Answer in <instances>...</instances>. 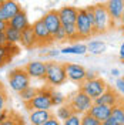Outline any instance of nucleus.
I'll return each mask as SVG.
<instances>
[{
    "label": "nucleus",
    "instance_id": "nucleus-1",
    "mask_svg": "<svg viewBox=\"0 0 124 125\" xmlns=\"http://www.w3.org/2000/svg\"><path fill=\"white\" fill-rule=\"evenodd\" d=\"M93 11H94V36L104 34L116 26L113 23L104 3L93 4Z\"/></svg>",
    "mask_w": 124,
    "mask_h": 125
},
{
    "label": "nucleus",
    "instance_id": "nucleus-2",
    "mask_svg": "<svg viewBox=\"0 0 124 125\" xmlns=\"http://www.w3.org/2000/svg\"><path fill=\"white\" fill-rule=\"evenodd\" d=\"M49 85L57 87L63 85L67 81V75H66V70H64V64L63 62H56L50 61L47 62V71H46V78H44Z\"/></svg>",
    "mask_w": 124,
    "mask_h": 125
},
{
    "label": "nucleus",
    "instance_id": "nucleus-3",
    "mask_svg": "<svg viewBox=\"0 0 124 125\" xmlns=\"http://www.w3.org/2000/svg\"><path fill=\"white\" fill-rule=\"evenodd\" d=\"M67 104L71 107V109H73L74 114L84 115V114H87V112L90 111V108L93 107L94 101L87 95V94H84L80 88H78L76 93H73L69 97V102H67Z\"/></svg>",
    "mask_w": 124,
    "mask_h": 125
},
{
    "label": "nucleus",
    "instance_id": "nucleus-4",
    "mask_svg": "<svg viewBox=\"0 0 124 125\" xmlns=\"http://www.w3.org/2000/svg\"><path fill=\"white\" fill-rule=\"evenodd\" d=\"M76 29H77L78 39L80 40H87L94 36V23L91 21L90 16L87 14L86 7L78 9L77 20H76Z\"/></svg>",
    "mask_w": 124,
    "mask_h": 125
},
{
    "label": "nucleus",
    "instance_id": "nucleus-5",
    "mask_svg": "<svg viewBox=\"0 0 124 125\" xmlns=\"http://www.w3.org/2000/svg\"><path fill=\"white\" fill-rule=\"evenodd\" d=\"M7 80H9L10 88L17 94H20L23 90H26L27 87H30V77H29V74L26 73L24 67L23 68H22V67L13 68V70L9 73Z\"/></svg>",
    "mask_w": 124,
    "mask_h": 125
},
{
    "label": "nucleus",
    "instance_id": "nucleus-6",
    "mask_svg": "<svg viewBox=\"0 0 124 125\" xmlns=\"http://www.w3.org/2000/svg\"><path fill=\"white\" fill-rule=\"evenodd\" d=\"M27 111H34V109H46L50 111L53 108V102H51V88L50 87H43L39 88L37 95L31 100L30 102L26 104Z\"/></svg>",
    "mask_w": 124,
    "mask_h": 125
},
{
    "label": "nucleus",
    "instance_id": "nucleus-7",
    "mask_svg": "<svg viewBox=\"0 0 124 125\" xmlns=\"http://www.w3.org/2000/svg\"><path fill=\"white\" fill-rule=\"evenodd\" d=\"M107 88H109L107 83L100 77H97L96 80H91V81H84L83 84H80V90L84 94H87L93 101L97 100L99 97H101V94Z\"/></svg>",
    "mask_w": 124,
    "mask_h": 125
},
{
    "label": "nucleus",
    "instance_id": "nucleus-8",
    "mask_svg": "<svg viewBox=\"0 0 124 125\" xmlns=\"http://www.w3.org/2000/svg\"><path fill=\"white\" fill-rule=\"evenodd\" d=\"M31 27H33L34 34H36L37 46H39V47H46V46H50L51 43H54L53 36L50 34V31L47 30L46 24L43 23V20H41V19L36 20L34 23L31 24Z\"/></svg>",
    "mask_w": 124,
    "mask_h": 125
},
{
    "label": "nucleus",
    "instance_id": "nucleus-9",
    "mask_svg": "<svg viewBox=\"0 0 124 125\" xmlns=\"http://www.w3.org/2000/svg\"><path fill=\"white\" fill-rule=\"evenodd\" d=\"M64 64V70H66V75H67V80L76 83V84H83L86 81V70L83 65L80 64H76V62H63Z\"/></svg>",
    "mask_w": 124,
    "mask_h": 125
},
{
    "label": "nucleus",
    "instance_id": "nucleus-10",
    "mask_svg": "<svg viewBox=\"0 0 124 125\" xmlns=\"http://www.w3.org/2000/svg\"><path fill=\"white\" fill-rule=\"evenodd\" d=\"M20 10H23L17 0H6L0 4V21L9 23L10 19H13Z\"/></svg>",
    "mask_w": 124,
    "mask_h": 125
},
{
    "label": "nucleus",
    "instance_id": "nucleus-11",
    "mask_svg": "<svg viewBox=\"0 0 124 125\" xmlns=\"http://www.w3.org/2000/svg\"><path fill=\"white\" fill-rule=\"evenodd\" d=\"M41 20H43V23L46 24L47 30L50 31L51 36H54L56 33L63 27L62 20L59 17V11L57 10H49V11H46L43 14V17H41Z\"/></svg>",
    "mask_w": 124,
    "mask_h": 125
},
{
    "label": "nucleus",
    "instance_id": "nucleus-12",
    "mask_svg": "<svg viewBox=\"0 0 124 125\" xmlns=\"http://www.w3.org/2000/svg\"><path fill=\"white\" fill-rule=\"evenodd\" d=\"M24 70L29 74L30 78H39V80H44L46 78V71H47V62L36 60V61H30L24 65Z\"/></svg>",
    "mask_w": 124,
    "mask_h": 125
},
{
    "label": "nucleus",
    "instance_id": "nucleus-13",
    "mask_svg": "<svg viewBox=\"0 0 124 125\" xmlns=\"http://www.w3.org/2000/svg\"><path fill=\"white\" fill-rule=\"evenodd\" d=\"M104 4H106V9L109 11L113 23L116 24V26H118L120 20H121V16H123L124 0H107Z\"/></svg>",
    "mask_w": 124,
    "mask_h": 125
},
{
    "label": "nucleus",
    "instance_id": "nucleus-14",
    "mask_svg": "<svg viewBox=\"0 0 124 125\" xmlns=\"http://www.w3.org/2000/svg\"><path fill=\"white\" fill-rule=\"evenodd\" d=\"M121 100L123 98L118 95V93L109 85V88L101 94V97H99L97 100H94V104H101V105H107V107L113 108V107H116L117 104H120Z\"/></svg>",
    "mask_w": 124,
    "mask_h": 125
},
{
    "label": "nucleus",
    "instance_id": "nucleus-15",
    "mask_svg": "<svg viewBox=\"0 0 124 125\" xmlns=\"http://www.w3.org/2000/svg\"><path fill=\"white\" fill-rule=\"evenodd\" d=\"M59 11V17L62 20V24H76L77 20V14H78V7L76 6H62L57 10Z\"/></svg>",
    "mask_w": 124,
    "mask_h": 125
},
{
    "label": "nucleus",
    "instance_id": "nucleus-16",
    "mask_svg": "<svg viewBox=\"0 0 124 125\" xmlns=\"http://www.w3.org/2000/svg\"><path fill=\"white\" fill-rule=\"evenodd\" d=\"M19 54V47L17 44H4V46H0V68L7 64V61H12L14 55Z\"/></svg>",
    "mask_w": 124,
    "mask_h": 125
},
{
    "label": "nucleus",
    "instance_id": "nucleus-17",
    "mask_svg": "<svg viewBox=\"0 0 124 125\" xmlns=\"http://www.w3.org/2000/svg\"><path fill=\"white\" fill-rule=\"evenodd\" d=\"M7 26L9 27H13V29H16V30H19V31H23L24 29L30 27L31 24H30V21H29L27 13H26L24 10H20L13 19H10V21L7 23Z\"/></svg>",
    "mask_w": 124,
    "mask_h": 125
},
{
    "label": "nucleus",
    "instance_id": "nucleus-18",
    "mask_svg": "<svg viewBox=\"0 0 124 125\" xmlns=\"http://www.w3.org/2000/svg\"><path fill=\"white\" fill-rule=\"evenodd\" d=\"M88 114L93 118H96L97 121H106L111 117V107H107V105H101V104H93V107L90 108Z\"/></svg>",
    "mask_w": 124,
    "mask_h": 125
},
{
    "label": "nucleus",
    "instance_id": "nucleus-19",
    "mask_svg": "<svg viewBox=\"0 0 124 125\" xmlns=\"http://www.w3.org/2000/svg\"><path fill=\"white\" fill-rule=\"evenodd\" d=\"M20 44L22 47L31 50V48H37V39H36V34L33 31V27H27L22 31V40H20Z\"/></svg>",
    "mask_w": 124,
    "mask_h": 125
},
{
    "label": "nucleus",
    "instance_id": "nucleus-20",
    "mask_svg": "<svg viewBox=\"0 0 124 125\" xmlns=\"http://www.w3.org/2000/svg\"><path fill=\"white\" fill-rule=\"evenodd\" d=\"M53 117L54 115H53L51 109L50 111H46V109H34V111H30V118L29 119H30L31 125H41Z\"/></svg>",
    "mask_w": 124,
    "mask_h": 125
},
{
    "label": "nucleus",
    "instance_id": "nucleus-21",
    "mask_svg": "<svg viewBox=\"0 0 124 125\" xmlns=\"http://www.w3.org/2000/svg\"><path fill=\"white\" fill-rule=\"evenodd\" d=\"M62 54H74V55H84L87 53V44L83 43H76L71 46H66L60 50Z\"/></svg>",
    "mask_w": 124,
    "mask_h": 125
},
{
    "label": "nucleus",
    "instance_id": "nucleus-22",
    "mask_svg": "<svg viewBox=\"0 0 124 125\" xmlns=\"http://www.w3.org/2000/svg\"><path fill=\"white\" fill-rule=\"evenodd\" d=\"M107 50V46L104 41H100V40H93L87 44V51L90 54H94V55H100L103 54L104 51Z\"/></svg>",
    "mask_w": 124,
    "mask_h": 125
},
{
    "label": "nucleus",
    "instance_id": "nucleus-23",
    "mask_svg": "<svg viewBox=\"0 0 124 125\" xmlns=\"http://www.w3.org/2000/svg\"><path fill=\"white\" fill-rule=\"evenodd\" d=\"M4 34H6V40H7V43L10 44H19L20 43V40H22V31L16 30L13 27H9L4 30Z\"/></svg>",
    "mask_w": 124,
    "mask_h": 125
},
{
    "label": "nucleus",
    "instance_id": "nucleus-24",
    "mask_svg": "<svg viewBox=\"0 0 124 125\" xmlns=\"http://www.w3.org/2000/svg\"><path fill=\"white\" fill-rule=\"evenodd\" d=\"M111 117L116 119L120 125H124V101L121 100L120 104L111 108Z\"/></svg>",
    "mask_w": 124,
    "mask_h": 125
},
{
    "label": "nucleus",
    "instance_id": "nucleus-25",
    "mask_svg": "<svg viewBox=\"0 0 124 125\" xmlns=\"http://www.w3.org/2000/svg\"><path fill=\"white\" fill-rule=\"evenodd\" d=\"M74 112H73V109L70 107L69 104H64V105H60L57 111H56V118L59 119V121H66L69 117H71Z\"/></svg>",
    "mask_w": 124,
    "mask_h": 125
},
{
    "label": "nucleus",
    "instance_id": "nucleus-26",
    "mask_svg": "<svg viewBox=\"0 0 124 125\" xmlns=\"http://www.w3.org/2000/svg\"><path fill=\"white\" fill-rule=\"evenodd\" d=\"M37 93H39V90L30 85V87H27L26 90H23L22 93L19 94V97H20V100H22L24 104H27V102H30L31 100L37 95Z\"/></svg>",
    "mask_w": 124,
    "mask_h": 125
},
{
    "label": "nucleus",
    "instance_id": "nucleus-27",
    "mask_svg": "<svg viewBox=\"0 0 124 125\" xmlns=\"http://www.w3.org/2000/svg\"><path fill=\"white\" fill-rule=\"evenodd\" d=\"M51 102H53V107H60V105H64L66 102V97L63 95L60 91H57L54 88H51Z\"/></svg>",
    "mask_w": 124,
    "mask_h": 125
},
{
    "label": "nucleus",
    "instance_id": "nucleus-28",
    "mask_svg": "<svg viewBox=\"0 0 124 125\" xmlns=\"http://www.w3.org/2000/svg\"><path fill=\"white\" fill-rule=\"evenodd\" d=\"M63 29L66 31V36H67V40H80L78 39V33L77 29H76V24H66L63 26Z\"/></svg>",
    "mask_w": 124,
    "mask_h": 125
},
{
    "label": "nucleus",
    "instance_id": "nucleus-29",
    "mask_svg": "<svg viewBox=\"0 0 124 125\" xmlns=\"http://www.w3.org/2000/svg\"><path fill=\"white\" fill-rule=\"evenodd\" d=\"M0 125H24V122L20 115H17L16 112H10V117L6 121H3Z\"/></svg>",
    "mask_w": 124,
    "mask_h": 125
},
{
    "label": "nucleus",
    "instance_id": "nucleus-30",
    "mask_svg": "<svg viewBox=\"0 0 124 125\" xmlns=\"http://www.w3.org/2000/svg\"><path fill=\"white\" fill-rule=\"evenodd\" d=\"M62 125H81V115L80 114H73L66 121H63Z\"/></svg>",
    "mask_w": 124,
    "mask_h": 125
},
{
    "label": "nucleus",
    "instance_id": "nucleus-31",
    "mask_svg": "<svg viewBox=\"0 0 124 125\" xmlns=\"http://www.w3.org/2000/svg\"><path fill=\"white\" fill-rule=\"evenodd\" d=\"M81 125H101L100 121H97L96 118H93L88 112L81 115Z\"/></svg>",
    "mask_w": 124,
    "mask_h": 125
},
{
    "label": "nucleus",
    "instance_id": "nucleus-32",
    "mask_svg": "<svg viewBox=\"0 0 124 125\" xmlns=\"http://www.w3.org/2000/svg\"><path fill=\"white\" fill-rule=\"evenodd\" d=\"M6 104H7V93L4 90V87L0 88V112L3 109H6Z\"/></svg>",
    "mask_w": 124,
    "mask_h": 125
},
{
    "label": "nucleus",
    "instance_id": "nucleus-33",
    "mask_svg": "<svg viewBox=\"0 0 124 125\" xmlns=\"http://www.w3.org/2000/svg\"><path fill=\"white\" fill-rule=\"evenodd\" d=\"M53 40H54L56 43H64V41H67V36H66V31H64L63 27L53 36Z\"/></svg>",
    "mask_w": 124,
    "mask_h": 125
},
{
    "label": "nucleus",
    "instance_id": "nucleus-34",
    "mask_svg": "<svg viewBox=\"0 0 124 125\" xmlns=\"http://www.w3.org/2000/svg\"><path fill=\"white\" fill-rule=\"evenodd\" d=\"M97 77H99V75H97V73H96V71L87 70V73H86V81H91V80H96Z\"/></svg>",
    "mask_w": 124,
    "mask_h": 125
},
{
    "label": "nucleus",
    "instance_id": "nucleus-35",
    "mask_svg": "<svg viewBox=\"0 0 124 125\" xmlns=\"http://www.w3.org/2000/svg\"><path fill=\"white\" fill-rule=\"evenodd\" d=\"M41 125H62V121H59L57 118H56V115L53 118H50L49 121H46L44 124H41Z\"/></svg>",
    "mask_w": 124,
    "mask_h": 125
},
{
    "label": "nucleus",
    "instance_id": "nucleus-36",
    "mask_svg": "<svg viewBox=\"0 0 124 125\" xmlns=\"http://www.w3.org/2000/svg\"><path fill=\"white\" fill-rule=\"evenodd\" d=\"M116 85H117V90L121 94H124V78H118L117 83H116Z\"/></svg>",
    "mask_w": 124,
    "mask_h": 125
},
{
    "label": "nucleus",
    "instance_id": "nucleus-37",
    "mask_svg": "<svg viewBox=\"0 0 124 125\" xmlns=\"http://www.w3.org/2000/svg\"><path fill=\"white\" fill-rule=\"evenodd\" d=\"M101 125H120V124H118V122H117V121H116L113 117H110L109 119L103 121V122H101Z\"/></svg>",
    "mask_w": 124,
    "mask_h": 125
},
{
    "label": "nucleus",
    "instance_id": "nucleus-38",
    "mask_svg": "<svg viewBox=\"0 0 124 125\" xmlns=\"http://www.w3.org/2000/svg\"><path fill=\"white\" fill-rule=\"evenodd\" d=\"M10 117V112H9L7 109H3L1 112H0V122H3V121H6L7 118Z\"/></svg>",
    "mask_w": 124,
    "mask_h": 125
},
{
    "label": "nucleus",
    "instance_id": "nucleus-39",
    "mask_svg": "<svg viewBox=\"0 0 124 125\" xmlns=\"http://www.w3.org/2000/svg\"><path fill=\"white\" fill-rule=\"evenodd\" d=\"M62 53L59 51V50H51V51H49V53H44V55L47 57H57V55H60Z\"/></svg>",
    "mask_w": 124,
    "mask_h": 125
},
{
    "label": "nucleus",
    "instance_id": "nucleus-40",
    "mask_svg": "<svg viewBox=\"0 0 124 125\" xmlns=\"http://www.w3.org/2000/svg\"><path fill=\"white\" fill-rule=\"evenodd\" d=\"M118 57H120V60L124 62V41L121 43V46H120V51H118Z\"/></svg>",
    "mask_w": 124,
    "mask_h": 125
},
{
    "label": "nucleus",
    "instance_id": "nucleus-41",
    "mask_svg": "<svg viewBox=\"0 0 124 125\" xmlns=\"http://www.w3.org/2000/svg\"><path fill=\"white\" fill-rule=\"evenodd\" d=\"M4 44H7V40H6V34L3 31V33H0V46H4Z\"/></svg>",
    "mask_w": 124,
    "mask_h": 125
},
{
    "label": "nucleus",
    "instance_id": "nucleus-42",
    "mask_svg": "<svg viewBox=\"0 0 124 125\" xmlns=\"http://www.w3.org/2000/svg\"><path fill=\"white\" fill-rule=\"evenodd\" d=\"M6 29H7V23H4V21H0V33H3Z\"/></svg>",
    "mask_w": 124,
    "mask_h": 125
},
{
    "label": "nucleus",
    "instance_id": "nucleus-43",
    "mask_svg": "<svg viewBox=\"0 0 124 125\" xmlns=\"http://www.w3.org/2000/svg\"><path fill=\"white\" fill-rule=\"evenodd\" d=\"M118 26H120V29H121V30L124 31V10H123V16H121V20H120Z\"/></svg>",
    "mask_w": 124,
    "mask_h": 125
},
{
    "label": "nucleus",
    "instance_id": "nucleus-44",
    "mask_svg": "<svg viewBox=\"0 0 124 125\" xmlns=\"http://www.w3.org/2000/svg\"><path fill=\"white\" fill-rule=\"evenodd\" d=\"M111 75L118 77V75H120V70H118V68H113V70H111Z\"/></svg>",
    "mask_w": 124,
    "mask_h": 125
},
{
    "label": "nucleus",
    "instance_id": "nucleus-45",
    "mask_svg": "<svg viewBox=\"0 0 124 125\" xmlns=\"http://www.w3.org/2000/svg\"><path fill=\"white\" fill-rule=\"evenodd\" d=\"M4 1H6V0H0V4H1V3H4Z\"/></svg>",
    "mask_w": 124,
    "mask_h": 125
},
{
    "label": "nucleus",
    "instance_id": "nucleus-46",
    "mask_svg": "<svg viewBox=\"0 0 124 125\" xmlns=\"http://www.w3.org/2000/svg\"><path fill=\"white\" fill-rule=\"evenodd\" d=\"M1 87H3V84H1V83H0V88H1Z\"/></svg>",
    "mask_w": 124,
    "mask_h": 125
},
{
    "label": "nucleus",
    "instance_id": "nucleus-47",
    "mask_svg": "<svg viewBox=\"0 0 124 125\" xmlns=\"http://www.w3.org/2000/svg\"><path fill=\"white\" fill-rule=\"evenodd\" d=\"M0 124H1V122H0Z\"/></svg>",
    "mask_w": 124,
    "mask_h": 125
}]
</instances>
